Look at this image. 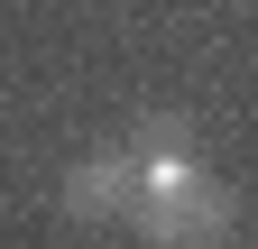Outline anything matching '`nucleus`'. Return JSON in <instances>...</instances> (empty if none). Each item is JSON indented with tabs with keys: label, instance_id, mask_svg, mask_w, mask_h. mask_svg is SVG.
<instances>
[{
	"label": "nucleus",
	"instance_id": "nucleus-1",
	"mask_svg": "<svg viewBox=\"0 0 258 249\" xmlns=\"http://www.w3.org/2000/svg\"><path fill=\"white\" fill-rule=\"evenodd\" d=\"M129 157H139L129 231H139L148 249H221L240 231V194L184 148L175 120H139V130H129Z\"/></svg>",
	"mask_w": 258,
	"mask_h": 249
},
{
	"label": "nucleus",
	"instance_id": "nucleus-2",
	"mask_svg": "<svg viewBox=\"0 0 258 249\" xmlns=\"http://www.w3.org/2000/svg\"><path fill=\"white\" fill-rule=\"evenodd\" d=\"M55 203H64V222H129V203H139V157H129V139L92 148V157L55 184Z\"/></svg>",
	"mask_w": 258,
	"mask_h": 249
}]
</instances>
